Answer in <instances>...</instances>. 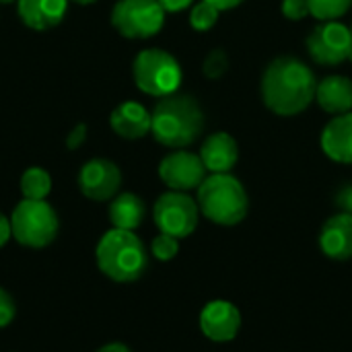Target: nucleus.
I'll return each instance as SVG.
<instances>
[{
  "label": "nucleus",
  "mask_w": 352,
  "mask_h": 352,
  "mask_svg": "<svg viewBox=\"0 0 352 352\" xmlns=\"http://www.w3.org/2000/svg\"><path fill=\"white\" fill-rule=\"evenodd\" d=\"M8 219L14 241L31 250L47 248L60 231L58 214L47 200L23 198Z\"/></svg>",
  "instance_id": "6"
},
{
  "label": "nucleus",
  "mask_w": 352,
  "mask_h": 352,
  "mask_svg": "<svg viewBox=\"0 0 352 352\" xmlns=\"http://www.w3.org/2000/svg\"><path fill=\"white\" fill-rule=\"evenodd\" d=\"M200 159L210 173H231L239 161V144L229 132H212L200 146Z\"/></svg>",
  "instance_id": "14"
},
{
  "label": "nucleus",
  "mask_w": 352,
  "mask_h": 352,
  "mask_svg": "<svg viewBox=\"0 0 352 352\" xmlns=\"http://www.w3.org/2000/svg\"><path fill=\"white\" fill-rule=\"evenodd\" d=\"M159 177L169 190L190 192V190H198L200 184L206 179V167L198 153L175 148L161 159Z\"/></svg>",
  "instance_id": "10"
},
{
  "label": "nucleus",
  "mask_w": 352,
  "mask_h": 352,
  "mask_svg": "<svg viewBox=\"0 0 352 352\" xmlns=\"http://www.w3.org/2000/svg\"><path fill=\"white\" fill-rule=\"evenodd\" d=\"M151 111L138 101H124L109 113V126L113 134L126 140H138L151 134Z\"/></svg>",
  "instance_id": "16"
},
{
  "label": "nucleus",
  "mask_w": 352,
  "mask_h": 352,
  "mask_svg": "<svg viewBox=\"0 0 352 352\" xmlns=\"http://www.w3.org/2000/svg\"><path fill=\"white\" fill-rule=\"evenodd\" d=\"M219 16H221V10L217 6H212L206 0H200L196 4H192V10H190V27L194 31H200V33L210 31L217 25Z\"/></svg>",
  "instance_id": "22"
},
{
  "label": "nucleus",
  "mask_w": 352,
  "mask_h": 352,
  "mask_svg": "<svg viewBox=\"0 0 352 352\" xmlns=\"http://www.w3.org/2000/svg\"><path fill=\"white\" fill-rule=\"evenodd\" d=\"M200 214L214 225L235 227L250 210V198L243 184L231 173H210L196 190Z\"/></svg>",
  "instance_id": "4"
},
{
  "label": "nucleus",
  "mask_w": 352,
  "mask_h": 352,
  "mask_svg": "<svg viewBox=\"0 0 352 352\" xmlns=\"http://www.w3.org/2000/svg\"><path fill=\"white\" fill-rule=\"evenodd\" d=\"M132 78L144 95L163 99L177 93L184 80V70L177 58L167 50L146 47L138 52L132 62Z\"/></svg>",
  "instance_id": "5"
},
{
  "label": "nucleus",
  "mask_w": 352,
  "mask_h": 352,
  "mask_svg": "<svg viewBox=\"0 0 352 352\" xmlns=\"http://www.w3.org/2000/svg\"><path fill=\"white\" fill-rule=\"evenodd\" d=\"M99 270L116 283L138 280L148 266L146 248L134 231L109 229L95 248Z\"/></svg>",
  "instance_id": "3"
},
{
  "label": "nucleus",
  "mask_w": 352,
  "mask_h": 352,
  "mask_svg": "<svg viewBox=\"0 0 352 352\" xmlns=\"http://www.w3.org/2000/svg\"><path fill=\"white\" fill-rule=\"evenodd\" d=\"M179 252V239L167 235V233H159L153 243H151V254L159 260V262H171Z\"/></svg>",
  "instance_id": "24"
},
{
  "label": "nucleus",
  "mask_w": 352,
  "mask_h": 352,
  "mask_svg": "<svg viewBox=\"0 0 352 352\" xmlns=\"http://www.w3.org/2000/svg\"><path fill=\"white\" fill-rule=\"evenodd\" d=\"M85 140H87V126L85 124H76L68 132V136H66V146L70 151H76V148H80L85 144Z\"/></svg>",
  "instance_id": "27"
},
{
  "label": "nucleus",
  "mask_w": 352,
  "mask_h": 352,
  "mask_svg": "<svg viewBox=\"0 0 352 352\" xmlns=\"http://www.w3.org/2000/svg\"><path fill=\"white\" fill-rule=\"evenodd\" d=\"M16 316V305H14V299L8 291H4L0 287V328H6L12 324Z\"/></svg>",
  "instance_id": "26"
},
{
  "label": "nucleus",
  "mask_w": 352,
  "mask_h": 352,
  "mask_svg": "<svg viewBox=\"0 0 352 352\" xmlns=\"http://www.w3.org/2000/svg\"><path fill=\"white\" fill-rule=\"evenodd\" d=\"M320 146L330 161L340 165H352V111L334 116L324 126Z\"/></svg>",
  "instance_id": "15"
},
{
  "label": "nucleus",
  "mask_w": 352,
  "mask_h": 352,
  "mask_svg": "<svg viewBox=\"0 0 352 352\" xmlns=\"http://www.w3.org/2000/svg\"><path fill=\"white\" fill-rule=\"evenodd\" d=\"M97 352H132L126 344H122V342H109V344H105V346H101Z\"/></svg>",
  "instance_id": "32"
},
{
  "label": "nucleus",
  "mask_w": 352,
  "mask_h": 352,
  "mask_svg": "<svg viewBox=\"0 0 352 352\" xmlns=\"http://www.w3.org/2000/svg\"><path fill=\"white\" fill-rule=\"evenodd\" d=\"M320 250L336 262L352 260V214L338 212L330 217L320 231Z\"/></svg>",
  "instance_id": "13"
},
{
  "label": "nucleus",
  "mask_w": 352,
  "mask_h": 352,
  "mask_svg": "<svg viewBox=\"0 0 352 352\" xmlns=\"http://www.w3.org/2000/svg\"><path fill=\"white\" fill-rule=\"evenodd\" d=\"M16 10L29 29L47 31L64 21L68 0H16Z\"/></svg>",
  "instance_id": "17"
},
{
  "label": "nucleus",
  "mask_w": 352,
  "mask_h": 352,
  "mask_svg": "<svg viewBox=\"0 0 352 352\" xmlns=\"http://www.w3.org/2000/svg\"><path fill=\"white\" fill-rule=\"evenodd\" d=\"M153 219L161 233H167L175 239H184L196 231L200 221V208L188 192L169 190L157 198L153 206Z\"/></svg>",
  "instance_id": "8"
},
{
  "label": "nucleus",
  "mask_w": 352,
  "mask_h": 352,
  "mask_svg": "<svg viewBox=\"0 0 352 352\" xmlns=\"http://www.w3.org/2000/svg\"><path fill=\"white\" fill-rule=\"evenodd\" d=\"M280 12L287 21H303V19L311 16L307 0H283Z\"/></svg>",
  "instance_id": "25"
},
{
  "label": "nucleus",
  "mask_w": 352,
  "mask_h": 352,
  "mask_svg": "<svg viewBox=\"0 0 352 352\" xmlns=\"http://www.w3.org/2000/svg\"><path fill=\"white\" fill-rule=\"evenodd\" d=\"M200 330L212 342H231L241 330V311L225 299L206 303L200 311Z\"/></svg>",
  "instance_id": "12"
},
{
  "label": "nucleus",
  "mask_w": 352,
  "mask_h": 352,
  "mask_svg": "<svg viewBox=\"0 0 352 352\" xmlns=\"http://www.w3.org/2000/svg\"><path fill=\"white\" fill-rule=\"evenodd\" d=\"M309 12L318 21H338L352 8V0H307Z\"/></svg>",
  "instance_id": "21"
},
{
  "label": "nucleus",
  "mask_w": 352,
  "mask_h": 352,
  "mask_svg": "<svg viewBox=\"0 0 352 352\" xmlns=\"http://www.w3.org/2000/svg\"><path fill=\"white\" fill-rule=\"evenodd\" d=\"M311 60L320 66H338L349 60L352 47V29L340 21H320L305 39Z\"/></svg>",
  "instance_id": "9"
},
{
  "label": "nucleus",
  "mask_w": 352,
  "mask_h": 352,
  "mask_svg": "<svg viewBox=\"0 0 352 352\" xmlns=\"http://www.w3.org/2000/svg\"><path fill=\"white\" fill-rule=\"evenodd\" d=\"M351 29H352V27H351Z\"/></svg>",
  "instance_id": "36"
},
{
  "label": "nucleus",
  "mask_w": 352,
  "mask_h": 352,
  "mask_svg": "<svg viewBox=\"0 0 352 352\" xmlns=\"http://www.w3.org/2000/svg\"><path fill=\"white\" fill-rule=\"evenodd\" d=\"M316 103L330 116L352 111V78L344 74H330L318 80Z\"/></svg>",
  "instance_id": "18"
},
{
  "label": "nucleus",
  "mask_w": 352,
  "mask_h": 352,
  "mask_svg": "<svg viewBox=\"0 0 352 352\" xmlns=\"http://www.w3.org/2000/svg\"><path fill=\"white\" fill-rule=\"evenodd\" d=\"M12 239V231H10V219L4 217L0 212V248H4L8 241Z\"/></svg>",
  "instance_id": "30"
},
{
  "label": "nucleus",
  "mask_w": 352,
  "mask_h": 352,
  "mask_svg": "<svg viewBox=\"0 0 352 352\" xmlns=\"http://www.w3.org/2000/svg\"><path fill=\"white\" fill-rule=\"evenodd\" d=\"M78 188L80 194L93 202H109L120 194L122 171L109 159H91L78 171Z\"/></svg>",
  "instance_id": "11"
},
{
  "label": "nucleus",
  "mask_w": 352,
  "mask_h": 352,
  "mask_svg": "<svg viewBox=\"0 0 352 352\" xmlns=\"http://www.w3.org/2000/svg\"><path fill=\"white\" fill-rule=\"evenodd\" d=\"M206 2H210L212 6H217L221 12H225V10H233V8H237L239 4H243L245 0H206Z\"/></svg>",
  "instance_id": "31"
},
{
  "label": "nucleus",
  "mask_w": 352,
  "mask_h": 352,
  "mask_svg": "<svg viewBox=\"0 0 352 352\" xmlns=\"http://www.w3.org/2000/svg\"><path fill=\"white\" fill-rule=\"evenodd\" d=\"M12 2H16V0H0V4H12Z\"/></svg>",
  "instance_id": "34"
},
{
  "label": "nucleus",
  "mask_w": 352,
  "mask_h": 352,
  "mask_svg": "<svg viewBox=\"0 0 352 352\" xmlns=\"http://www.w3.org/2000/svg\"><path fill=\"white\" fill-rule=\"evenodd\" d=\"M68 2H74V4L87 6V4H93V2H97V0H68Z\"/></svg>",
  "instance_id": "33"
},
{
  "label": "nucleus",
  "mask_w": 352,
  "mask_h": 352,
  "mask_svg": "<svg viewBox=\"0 0 352 352\" xmlns=\"http://www.w3.org/2000/svg\"><path fill=\"white\" fill-rule=\"evenodd\" d=\"M159 0H118L111 8V25L126 39L155 37L165 25Z\"/></svg>",
  "instance_id": "7"
},
{
  "label": "nucleus",
  "mask_w": 352,
  "mask_h": 352,
  "mask_svg": "<svg viewBox=\"0 0 352 352\" xmlns=\"http://www.w3.org/2000/svg\"><path fill=\"white\" fill-rule=\"evenodd\" d=\"M316 72L295 56L274 58L260 82L264 105L278 118H295L316 101Z\"/></svg>",
  "instance_id": "1"
},
{
  "label": "nucleus",
  "mask_w": 352,
  "mask_h": 352,
  "mask_svg": "<svg viewBox=\"0 0 352 352\" xmlns=\"http://www.w3.org/2000/svg\"><path fill=\"white\" fill-rule=\"evenodd\" d=\"M151 116V134L167 148H188L202 136L206 124L200 103L179 93L159 99Z\"/></svg>",
  "instance_id": "2"
},
{
  "label": "nucleus",
  "mask_w": 352,
  "mask_h": 352,
  "mask_svg": "<svg viewBox=\"0 0 352 352\" xmlns=\"http://www.w3.org/2000/svg\"><path fill=\"white\" fill-rule=\"evenodd\" d=\"M338 206L342 208V212H351L352 214V186H344L338 196H336Z\"/></svg>",
  "instance_id": "29"
},
{
  "label": "nucleus",
  "mask_w": 352,
  "mask_h": 352,
  "mask_svg": "<svg viewBox=\"0 0 352 352\" xmlns=\"http://www.w3.org/2000/svg\"><path fill=\"white\" fill-rule=\"evenodd\" d=\"M165 12H182L194 4V0H159Z\"/></svg>",
  "instance_id": "28"
},
{
  "label": "nucleus",
  "mask_w": 352,
  "mask_h": 352,
  "mask_svg": "<svg viewBox=\"0 0 352 352\" xmlns=\"http://www.w3.org/2000/svg\"><path fill=\"white\" fill-rule=\"evenodd\" d=\"M229 70V56L225 50L214 47L206 54L204 62H202V74L208 80H219L221 76H225Z\"/></svg>",
  "instance_id": "23"
},
{
  "label": "nucleus",
  "mask_w": 352,
  "mask_h": 352,
  "mask_svg": "<svg viewBox=\"0 0 352 352\" xmlns=\"http://www.w3.org/2000/svg\"><path fill=\"white\" fill-rule=\"evenodd\" d=\"M52 192V175L43 167H29L21 175V194L27 200H45Z\"/></svg>",
  "instance_id": "20"
},
{
  "label": "nucleus",
  "mask_w": 352,
  "mask_h": 352,
  "mask_svg": "<svg viewBox=\"0 0 352 352\" xmlns=\"http://www.w3.org/2000/svg\"><path fill=\"white\" fill-rule=\"evenodd\" d=\"M109 223L113 229H124V231H136L146 214V206L140 196L132 192H122L116 198L109 200Z\"/></svg>",
  "instance_id": "19"
},
{
  "label": "nucleus",
  "mask_w": 352,
  "mask_h": 352,
  "mask_svg": "<svg viewBox=\"0 0 352 352\" xmlns=\"http://www.w3.org/2000/svg\"><path fill=\"white\" fill-rule=\"evenodd\" d=\"M349 62H352V47H351V54H349Z\"/></svg>",
  "instance_id": "35"
}]
</instances>
